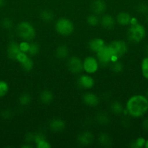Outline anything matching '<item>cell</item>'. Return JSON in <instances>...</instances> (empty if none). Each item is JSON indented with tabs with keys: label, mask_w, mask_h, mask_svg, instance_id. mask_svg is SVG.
<instances>
[{
	"label": "cell",
	"mask_w": 148,
	"mask_h": 148,
	"mask_svg": "<svg viewBox=\"0 0 148 148\" xmlns=\"http://www.w3.org/2000/svg\"><path fill=\"white\" fill-rule=\"evenodd\" d=\"M126 111L133 118H140L148 111V99L145 95H134L126 103Z\"/></svg>",
	"instance_id": "1"
},
{
	"label": "cell",
	"mask_w": 148,
	"mask_h": 148,
	"mask_svg": "<svg viewBox=\"0 0 148 148\" xmlns=\"http://www.w3.org/2000/svg\"><path fill=\"white\" fill-rule=\"evenodd\" d=\"M16 31L19 37L26 41H31L36 36L35 28L28 22L23 21L19 23L16 28Z\"/></svg>",
	"instance_id": "2"
},
{
	"label": "cell",
	"mask_w": 148,
	"mask_h": 148,
	"mask_svg": "<svg viewBox=\"0 0 148 148\" xmlns=\"http://www.w3.org/2000/svg\"><path fill=\"white\" fill-rule=\"evenodd\" d=\"M146 29L140 23L132 24L128 30L127 36L129 40L133 43H139L146 36Z\"/></svg>",
	"instance_id": "3"
},
{
	"label": "cell",
	"mask_w": 148,
	"mask_h": 148,
	"mask_svg": "<svg viewBox=\"0 0 148 148\" xmlns=\"http://www.w3.org/2000/svg\"><path fill=\"white\" fill-rule=\"evenodd\" d=\"M110 51L113 56V62L124 56L128 51L127 43L123 40H114L108 45Z\"/></svg>",
	"instance_id": "4"
},
{
	"label": "cell",
	"mask_w": 148,
	"mask_h": 148,
	"mask_svg": "<svg viewBox=\"0 0 148 148\" xmlns=\"http://www.w3.org/2000/svg\"><path fill=\"white\" fill-rule=\"evenodd\" d=\"M55 30L61 36H68L74 31V25L69 19L60 18L55 23Z\"/></svg>",
	"instance_id": "5"
},
{
	"label": "cell",
	"mask_w": 148,
	"mask_h": 148,
	"mask_svg": "<svg viewBox=\"0 0 148 148\" xmlns=\"http://www.w3.org/2000/svg\"><path fill=\"white\" fill-rule=\"evenodd\" d=\"M99 62L96 58L89 56L83 61V69L88 74H94L98 70Z\"/></svg>",
	"instance_id": "6"
},
{
	"label": "cell",
	"mask_w": 148,
	"mask_h": 148,
	"mask_svg": "<svg viewBox=\"0 0 148 148\" xmlns=\"http://www.w3.org/2000/svg\"><path fill=\"white\" fill-rule=\"evenodd\" d=\"M68 68L70 72L73 74H79L82 72L83 61L76 56H73L70 57L68 60Z\"/></svg>",
	"instance_id": "7"
},
{
	"label": "cell",
	"mask_w": 148,
	"mask_h": 148,
	"mask_svg": "<svg viewBox=\"0 0 148 148\" xmlns=\"http://www.w3.org/2000/svg\"><path fill=\"white\" fill-rule=\"evenodd\" d=\"M96 53H97V60L102 65H107L110 62H113V56L107 46H104Z\"/></svg>",
	"instance_id": "8"
},
{
	"label": "cell",
	"mask_w": 148,
	"mask_h": 148,
	"mask_svg": "<svg viewBox=\"0 0 148 148\" xmlns=\"http://www.w3.org/2000/svg\"><path fill=\"white\" fill-rule=\"evenodd\" d=\"M91 9L94 14L100 15L105 12L107 4L104 0H94L91 4Z\"/></svg>",
	"instance_id": "9"
},
{
	"label": "cell",
	"mask_w": 148,
	"mask_h": 148,
	"mask_svg": "<svg viewBox=\"0 0 148 148\" xmlns=\"http://www.w3.org/2000/svg\"><path fill=\"white\" fill-rule=\"evenodd\" d=\"M78 84L84 89H91L94 85V80L88 75H83L78 79Z\"/></svg>",
	"instance_id": "10"
},
{
	"label": "cell",
	"mask_w": 148,
	"mask_h": 148,
	"mask_svg": "<svg viewBox=\"0 0 148 148\" xmlns=\"http://www.w3.org/2000/svg\"><path fill=\"white\" fill-rule=\"evenodd\" d=\"M83 101L86 105L91 107L97 106L100 103L98 96L93 92H86L83 96Z\"/></svg>",
	"instance_id": "11"
},
{
	"label": "cell",
	"mask_w": 148,
	"mask_h": 148,
	"mask_svg": "<svg viewBox=\"0 0 148 148\" xmlns=\"http://www.w3.org/2000/svg\"><path fill=\"white\" fill-rule=\"evenodd\" d=\"M93 141H94V136L89 132H81L78 137V142L81 145H89L93 143Z\"/></svg>",
	"instance_id": "12"
},
{
	"label": "cell",
	"mask_w": 148,
	"mask_h": 148,
	"mask_svg": "<svg viewBox=\"0 0 148 148\" xmlns=\"http://www.w3.org/2000/svg\"><path fill=\"white\" fill-rule=\"evenodd\" d=\"M20 51H21L20 50L18 43L15 41L10 42V44L8 45V47H7V56H8V57L10 59H12V60H16L17 56Z\"/></svg>",
	"instance_id": "13"
},
{
	"label": "cell",
	"mask_w": 148,
	"mask_h": 148,
	"mask_svg": "<svg viewBox=\"0 0 148 148\" xmlns=\"http://www.w3.org/2000/svg\"><path fill=\"white\" fill-rule=\"evenodd\" d=\"M65 127V124L63 120L61 119H54L49 123V129L53 132H61L64 130Z\"/></svg>",
	"instance_id": "14"
},
{
	"label": "cell",
	"mask_w": 148,
	"mask_h": 148,
	"mask_svg": "<svg viewBox=\"0 0 148 148\" xmlns=\"http://www.w3.org/2000/svg\"><path fill=\"white\" fill-rule=\"evenodd\" d=\"M100 23L103 28L106 29V30H111L114 27L115 21L113 16H111L110 14H104L100 19Z\"/></svg>",
	"instance_id": "15"
},
{
	"label": "cell",
	"mask_w": 148,
	"mask_h": 148,
	"mask_svg": "<svg viewBox=\"0 0 148 148\" xmlns=\"http://www.w3.org/2000/svg\"><path fill=\"white\" fill-rule=\"evenodd\" d=\"M104 46H105L104 41L100 38H93L89 43V48L90 49V50L93 52H95V53H97L98 51H100Z\"/></svg>",
	"instance_id": "16"
},
{
	"label": "cell",
	"mask_w": 148,
	"mask_h": 148,
	"mask_svg": "<svg viewBox=\"0 0 148 148\" xmlns=\"http://www.w3.org/2000/svg\"><path fill=\"white\" fill-rule=\"evenodd\" d=\"M131 18L132 17H131L129 13L126 12H121L118 14L117 17H116V21L120 25L126 26L130 24Z\"/></svg>",
	"instance_id": "17"
},
{
	"label": "cell",
	"mask_w": 148,
	"mask_h": 148,
	"mask_svg": "<svg viewBox=\"0 0 148 148\" xmlns=\"http://www.w3.org/2000/svg\"><path fill=\"white\" fill-rule=\"evenodd\" d=\"M39 99L42 103L48 105V104L51 103L53 100V94L50 90H45L41 92L40 95H39Z\"/></svg>",
	"instance_id": "18"
},
{
	"label": "cell",
	"mask_w": 148,
	"mask_h": 148,
	"mask_svg": "<svg viewBox=\"0 0 148 148\" xmlns=\"http://www.w3.org/2000/svg\"><path fill=\"white\" fill-rule=\"evenodd\" d=\"M55 55L57 58L59 59H65L68 57L69 55V50L68 47L65 45H60L58 46L55 50Z\"/></svg>",
	"instance_id": "19"
},
{
	"label": "cell",
	"mask_w": 148,
	"mask_h": 148,
	"mask_svg": "<svg viewBox=\"0 0 148 148\" xmlns=\"http://www.w3.org/2000/svg\"><path fill=\"white\" fill-rule=\"evenodd\" d=\"M110 109H111L112 112L115 115H120V114H123V112L124 111L123 106L118 101H114L110 106Z\"/></svg>",
	"instance_id": "20"
},
{
	"label": "cell",
	"mask_w": 148,
	"mask_h": 148,
	"mask_svg": "<svg viewBox=\"0 0 148 148\" xmlns=\"http://www.w3.org/2000/svg\"><path fill=\"white\" fill-rule=\"evenodd\" d=\"M40 17L41 20L45 23H50L54 19V14L50 10H44L41 12Z\"/></svg>",
	"instance_id": "21"
},
{
	"label": "cell",
	"mask_w": 148,
	"mask_h": 148,
	"mask_svg": "<svg viewBox=\"0 0 148 148\" xmlns=\"http://www.w3.org/2000/svg\"><path fill=\"white\" fill-rule=\"evenodd\" d=\"M141 72L144 77L148 80V56L142 59L141 63Z\"/></svg>",
	"instance_id": "22"
},
{
	"label": "cell",
	"mask_w": 148,
	"mask_h": 148,
	"mask_svg": "<svg viewBox=\"0 0 148 148\" xmlns=\"http://www.w3.org/2000/svg\"><path fill=\"white\" fill-rule=\"evenodd\" d=\"M87 23L90 26H92V27H95L97 26L99 23H100V19L98 17L97 14H89L87 17Z\"/></svg>",
	"instance_id": "23"
},
{
	"label": "cell",
	"mask_w": 148,
	"mask_h": 148,
	"mask_svg": "<svg viewBox=\"0 0 148 148\" xmlns=\"http://www.w3.org/2000/svg\"><path fill=\"white\" fill-rule=\"evenodd\" d=\"M20 64H21L22 68L26 72H29V71L32 70V69L33 68V62L29 56Z\"/></svg>",
	"instance_id": "24"
},
{
	"label": "cell",
	"mask_w": 148,
	"mask_h": 148,
	"mask_svg": "<svg viewBox=\"0 0 148 148\" xmlns=\"http://www.w3.org/2000/svg\"><path fill=\"white\" fill-rule=\"evenodd\" d=\"M31 102V96L28 93H23L19 98V103L22 106H27Z\"/></svg>",
	"instance_id": "25"
},
{
	"label": "cell",
	"mask_w": 148,
	"mask_h": 148,
	"mask_svg": "<svg viewBox=\"0 0 148 148\" xmlns=\"http://www.w3.org/2000/svg\"><path fill=\"white\" fill-rule=\"evenodd\" d=\"M9 91V85L5 81L0 80V98H3Z\"/></svg>",
	"instance_id": "26"
},
{
	"label": "cell",
	"mask_w": 148,
	"mask_h": 148,
	"mask_svg": "<svg viewBox=\"0 0 148 148\" xmlns=\"http://www.w3.org/2000/svg\"><path fill=\"white\" fill-rule=\"evenodd\" d=\"M99 143L102 146H109L111 143V140L107 134H101L99 137Z\"/></svg>",
	"instance_id": "27"
},
{
	"label": "cell",
	"mask_w": 148,
	"mask_h": 148,
	"mask_svg": "<svg viewBox=\"0 0 148 148\" xmlns=\"http://www.w3.org/2000/svg\"><path fill=\"white\" fill-rule=\"evenodd\" d=\"M145 143H146V140L144 137H138L133 142L131 147L134 148H142L145 147Z\"/></svg>",
	"instance_id": "28"
},
{
	"label": "cell",
	"mask_w": 148,
	"mask_h": 148,
	"mask_svg": "<svg viewBox=\"0 0 148 148\" xmlns=\"http://www.w3.org/2000/svg\"><path fill=\"white\" fill-rule=\"evenodd\" d=\"M97 121H98L99 124L104 125L108 123L109 117L106 115L105 113H99L98 115L97 116Z\"/></svg>",
	"instance_id": "29"
},
{
	"label": "cell",
	"mask_w": 148,
	"mask_h": 148,
	"mask_svg": "<svg viewBox=\"0 0 148 148\" xmlns=\"http://www.w3.org/2000/svg\"><path fill=\"white\" fill-rule=\"evenodd\" d=\"M39 52V46L37 43H30V47H29V50L28 51V53L32 56H35Z\"/></svg>",
	"instance_id": "30"
},
{
	"label": "cell",
	"mask_w": 148,
	"mask_h": 148,
	"mask_svg": "<svg viewBox=\"0 0 148 148\" xmlns=\"http://www.w3.org/2000/svg\"><path fill=\"white\" fill-rule=\"evenodd\" d=\"M112 69H113V72H115V73H120V72H121L122 71H123V64H122V63L117 62V61H115L113 66H112Z\"/></svg>",
	"instance_id": "31"
},
{
	"label": "cell",
	"mask_w": 148,
	"mask_h": 148,
	"mask_svg": "<svg viewBox=\"0 0 148 148\" xmlns=\"http://www.w3.org/2000/svg\"><path fill=\"white\" fill-rule=\"evenodd\" d=\"M136 11L140 14H147L148 5L145 3H140L136 7Z\"/></svg>",
	"instance_id": "32"
},
{
	"label": "cell",
	"mask_w": 148,
	"mask_h": 148,
	"mask_svg": "<svg viewBox=\"0 0 148 148\" xmlns=\"http://www.w3.org/2000/svg\"><path fill=\"white\" fill-rule=\"evenodd\" d=\"M19 47H20V50L22 52H25V53H28L29 50V47H30V43L28 41H26V40H23L20 43H19Z\"/></svg>",
	"instance_id": "33"
},
{
	"label": "cell",
	"mask_w": 148,
	"mask_h": 148,
	"mask_svg": "<svg viewBox=\"0 0 148 148\" xmlns=\"http://www.w3.org/2000/svg\"><path fill=\"white\" fill-rule=\"evenodd\" d=\"M36 144V147H37L38 148H49V147H51V145L49 144V143L46 140V139H43V140L37 142Z\"/></svg>",
	"instance_id": "34"
},
{
	"label": "cell",
	"mask_w": 148,
	"mask_h": 148,
	"mask_svg": "<svg viewBox=\"0 0 148 148\" xmlns=\"http://www.w3.org/2000/svg\"><path fill=\"white\" fill-rule=\"evenodd\" d=\"M14 25L12 20L10 18H5L2 21V26L5 29H11Z\"/></svg>",
	"instance_id": "35"
},
{
	"label": "cell",
	"mask_w": 148,
	"mask_h": 148,
	"mask_svg": "<svg viewBox=\"0 0 148 148\" xmlns=\"http://www.w3.org/2000/svg\"><path fill=\"white\" fill-rule=\"evenodd\" d=\"M28 57V56L27 55V53H25V52L20 51V53H18V55L17 56V58H16V61L19 62L20 64L23 63L25 60H26L27 58Z\"/></svg>",
	"instance_id": "36"
},
{
	"label": "cell",
	"mask_w": 148,
	"mask_h": 148,
	"mask_svg": "<svg viewBox=\"0 0 148 148\" xmlns=\"http://www.w3.org/2000/svg\"><path fill=\"white\" fill-rule=\"evenodd\" d=\"M34 137L35 134H32V133H28L26 137V141L27 142V143H30V142L34 141Z\"/></svg>",
	"instance_id": "37"
},
{
	"label": "cell",
	"mask_w": 148,
	"mask_h": 148,
	"mask_svg": "<svg viewBox=\"0 0 148 148\" xmlns=\"http://www.w3.org/2000/svg\"><path fill=\"white\" fill-rule=\"evenodd\" d=\"M1 115L4 119H9L11 116V112L9 110H3L1 113Z\"/></svg>",
	"instance_id": "38"
},
{
	"label": "cell",
	"mask_w": 148,
	"mask_h": 148,
	"mask_svg": "<svg viewBox=\"0 0 148 148\" xmlns=\"http://www.w3.org/2000/svg\"><path fill=\"white\" fill-rule=\"evenodd\" d=\"M142 127H143V129L145 131L148 132V118L145 119L143 121V122H142Z\"/></svg>",
	"instance_id": "39"
},
{
	"label": "cell",
	"mask_w": 148,
	"mask_h": 148,
	"mask_svg": "<svg viewBox=\"0 0 148 148\" xmlns=\"http://www.w3.org/2000/svg\"><path fill=\"white\" fill-rule=\"evenodd\" d=\"M5 5V0H0V8Z\"/></svg>",
	"instance_id": "40"
},
{
	"label": "cell",
	"mask_w": 148,
	"mask_h": 148,
	"mask_svg": "<svg viewBox=\"0 0 148 148\" xmlns=\"http://www.w3.org/2000/svg\"><path fill=\"white\" fill-rule=\"evenodd\" d=\"M145 148H148V140H146V143H145Z\"/></svg>",
	"instance_id": "41"
},
{
	"label": "cell",
	"mask_w": 148,
	"mask_h": 148,
	"mask_svg": "<svg viewBox=\"0 0 148 148\" xmlns=\"http://www.w3.org/2000/svg\"><path fill=\"white\" fill-rule=\"evenodd\" d=\"M22 147H26V148L31 147V146H30V145H23V146H22Z\"/></svg>",
	"instance_id": "42"
},
{
	"label": "cell",
	"mask_w": 148,
	"mask_h": 148,
	"mask_svg": "<svg viewBox=\"0 0 148 148\" xmlns=\"http://www.w3.org/2000/svg\"><path fill=\"white\" fill-rule=\"evenodd\" d=\"M146 52H147V54L148 55V46L147 47V49H146Z\"/></svg>",
	"instance_id": "43"
},
{
	"label": "cell",
	"mask_w": 148,
	"mask_h": 148,
	"mask_svg": "<svg viewBox=\"0 0 148 148\" xmlns=\"http://www.w3.org/2000/svg\"><path fill=\"white\" fill-rule=\"evenodd\" d=\"M147 23H148V13L147 14Z\"/></svg>",
	"instance_id": "44"
},
{
	"label": "cell",
	"mask_w": 148,
	"mask_h": 148,
	"mask_svg": "<svg viewBox=\"0 0 148 148\" xmlns=\"http://www.w3.org/2000/svg\"><path fill=\"white\" fill-rule=\"evenodd\" d=\"M146 97H147V99H148V90H147V94H146Z\"/></svg>",
	"instance_id": "45"
}]
</instances>
